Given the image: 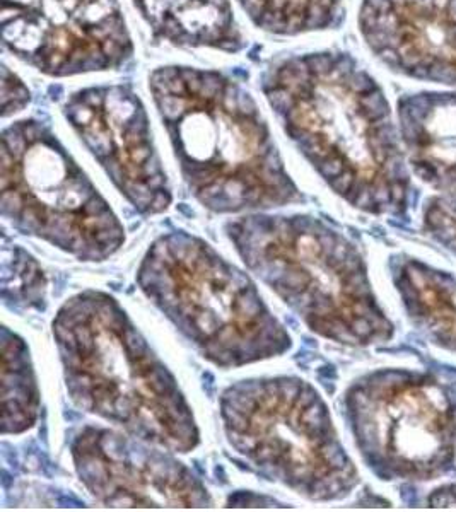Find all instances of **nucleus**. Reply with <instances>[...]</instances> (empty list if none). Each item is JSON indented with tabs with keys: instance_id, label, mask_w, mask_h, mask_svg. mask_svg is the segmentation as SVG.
Here are the masks:
<instances>
[{
	"instance_id": "obj_1",
	"label": "nucleus",
	"mask_w": 456,
	"mask_h": 512,
	"mask_svg": "<svg viewBox=\"0 0 456 512\" xmlns=\"http://www.w3.org/2000/svg\"><path fill=\"white\" fill-rule=\"evenodd\" d=\"M287 137L335 195L371 216H400L410 171L385 91L349 53L277 62L262 82Z\"/></svg>"
},
{
	"instance_id": "obj_2",
	"label": "nucleus",
	"mask_w": 456,
	"mask_h": 512,
	"mask_svg": "<svg viewBox=\"0 0 456 512\" xmlns=\"http://www.w3.org/2000/svg\"><path fill=\"white\" fill-rule=\"evenodd\" d=\"M149 91L183 181L205 209L253 214L303 202L240 82L217 70L164 65L149 74Z\"/></svg>"
},
{
	"instance_id": "obj_3",
	"label": "nucleus",
	"mask_w": 456,
	"mask_h": 512,
	"mask_svg": "<svg viewBox=\"0 0 456 512\" xmlns=\"http://www.w3.org/2000/svg\"><path fill=\"white\" fill-rule=\"evenodd\" d=\"M65 388L88 414L175 454L200 431L175 374L108 292H77L52 321Z\"/></svg>"
},
{
	"instance_id": "obj_4",
	"label": "nucleus",
	"mask_w": 456,
	"mask_h": 512,
	"mask_svg": "<svg viewBox=\"0 0 456 512\" xmlns=\"http://www.w3.org/2000/svg\"><path fill=\"white\" fill-rule=\"evenodd\" d=\"M224 233L246 268L303 321L310 332L347 347L393 338L361 251L337 227L304 214L253 212Z\"/></svg>"
},
{
	"instance_id": "obj_5",
	"label": "nucleus",
	"mask_w": 456,
	"mask_h": 512,
	"mask_svg": "<svg viewBox=\"0 0 456 512\" xmlns=\"http://www.w3.org/2000/svg\"><path fill=\"white\" fill-rule=\"evenodd\" d=\"M142 294L205 361L236 369L293 349L252 277L205 239L171 231L152 241L137 268Z\"/></svg>"
},
{
	"instance_id": "obj_6",
	"label": "nucleus",
	"mask_w": 456,
	"mask_h": 512,
	"mask_svg": "<svg viewBox=\"0 0 456 512\" xmlns=\"http://www.w3.org/2000/svg\"><path fill=\"white\" fill-rule=\"evenodd\" d=\"M224 436L262 477L308 501H344L359 485L328 405L296 376L252 378L219 396Z\"/></svg>"
},
{
	"instance_id": "obj_7",
	"label": "nucleus",
	"mask_w": 456,
	"mask_h": 512,
	"mask_svg": "<svg viewBox=\"0 0 456 512\" xmlns=\"http://www.w3.org/2000/svg\"><path fill=\"white\" fill-rule=\"evenodd\" d=\"M2 216L79 262H105L125 245V227L52 130L30 120L2 132Z\"/></svg>"
},
{
	"instance_id": "obj_8",
	"label": "nucleus",
	"mask_w": 456,
	"mask_h": 512,
	"mask_svg": "<svg viewBox=\"0 0 456 512\" xmlns=\"http://www.w3.org/2000/svg\"><path fill=\"white\" fill-rule=\"evenodd\" d=\"M344 405L359 454L381 480L431 482L455 465V408L429 374H364L345 391Z\"/></svg>"
},
{
	"instance_id": "obj_9",
	"label": "nucleus",
	"mask_w": 456,
	"mask_h": 512,
	"mask_svg": "<svg viewBox=\"0 0 456 512\" xmlns=\"http://www.w3.org/2000/svg\"><path fill=\"white\" fill-rule=\"evenodd\" d=\"M4 47L45 76L122 67L134 43L118 0H2Z\"/></svg>"
},
{
	"instance_id": "obj_10",
	"label": "nucleus",
	"mask_w": 456,
	"mask_h": 512,
	"mask_svg": "<svg viewBox=\"0 0 456 512\" xmlns=\"http://www.w3.org/2000/svg\"><path fill=\"white\" fill-rule=\"evenodd\" d=\"M64 117L135 210L158 216L173 204L146 106L123 84L91 86L65 101Z\"/></svg>"
},
{
	"instance_id": "obj_11",
	"label": "nucleus",
	"mask_w": 456,
	"mask_h": 512,
	"mask_svg": "<svg viewBox=\"0 0 456 512\" xmlns=\"http://www.w3.org/2000/svg\"><path fill=\"white\" fill-rule=\"evenodd\" d=\"M77 477L106 507H211V492L175 453L123 431L86 425L72 437Z\"/></svg>"
},
{
	"instance_id": "obj_12",
	"label": "nucleus",
	"mask_w": 456,
	"mask_h": 512,
	"mask_svg": "<svg viewBox=\"0 0 456 512\" xmlns=\"http://www.w3.org/2000/svg\"><path fill=\"white\" fill-rule=\"evenodd\" d=\"M357 23L395 74L456 88V0H361Z\"/></svg>"
},
{
	"instance_id": "obj_13",
	"label": "nucleus",
	"mask_w": 456,
	"mask_h": 512,
	"mask_svg": "<svg viewBox=\"0 0 456 512\" xmlns=\"http://www.w3.org/2000/svg\"><path fill=\"white\" fill-rule=\"evenodd\" d=\"M398 130L419 180L456 197V93L405 94L398 99Z\"/></svg>"
},
{
	"instance_id": "obj_14",
	"label": "nucleus",
	"mask_w": 456,
	"mask_h": 512,
	"mask_svg": "<svg viewBox=\"0 0 456 512\" xmlns=\"http://www.w3.org/2000/svg\"><path fill=\"white\" fill-rule=\"evenodd\" d=\"M156 40L180 48L240 52L245 38L229 0H132Z\"/></svg>"
},
{
	"instance_id": "obj_15",
	"label": "nucleus",
	"mask_w": 456,
	"mask_h": 512,
	"mask_svg": "<svg viewBox=\"0 0 456 512\" xmlns=\"http://www.w3.org/2000/svg\"><path fill=\"white\" fill-rule=\"evenodd\" d=\"M393 279L414 325L456 354V277L409 258L398 262Z\"/></svg>"
},
{
	"instance_id": "obj_16",
	"label": "nucleus",
	"mask_w": 456,
	"mask_h": 512,
	"mask_svg": "<svg viewBox=\"0 0 456 512\" xmlns=\"http://www.w3.org/2000/svg\"><path fill=\"white\" fill-rule=\"evenodd\" d=\"M40 415V390L30 347L18 333L2 328V434L30 431Z\"/></svg>"
},
{
	"instance_id": "obj_17",
	"label": "nucleus",
	"mask_w": 456,
	"mask_h": 512,
	"mask_svg": "<svg viewBox=\"0 0 456 512\" xmlns=\"http://www.w3.org/2000/svg\"><path fill=\"white\" fill-rule=\"evenodd\" d=\"M258 30L296 36L330 30L344 18V0H236Z\"/></svg>"
},
{
	"instance_id": "obj_18",
	"label": "nucleus",
	"mask_w": 456,
	"mask_h": 512,
	"mask_svg": "<svg viewBox=\"0 0 456 512\" xmlns=\"http://www.w3.org/2000/svg\"><path fill=\"white\" fill-rule=\"evenodd\" d=\"M48 282L40 263L19 245H9L4 236L2 248V299L14 309H43L47 303Z\"/></svg>"
},
{
	"instance_id": "obj_19",
	"label": "nucleus",
	"mask_w": 456,
	"mask_h": 512,
	"mask_svg": "<svg viewBox=\"0 0 456 512\" xmlns=\"http://www.w3.org/2000/svg\"><path fill=\"white\" fill-rule=\"evenodd\" d=\"M422 226L431 238L456 256V197L438 195L424 207Z\"/></svg>"
},
{
	"instance_id": "obj_20",
	"label": "nucleus",
	"mask_w": 456,
	"mask_h": 512,
	"mask_svg": "<svg viewBox=\"0 0 456 512\" xmlns=\"http://www.w3.org/2000/svg\"><path fill=\"white\" fill-rule=\"evenodd\" d=\"M30 103V89L24 86L14 72L4 67L2 70V115L11 117Z\"/></svg>"
},
{
	"instance_id": "obj_21",
	"label": "nucleus",
	"mask_w": 456,
	"mask_h": 512,
	"mask_svg": "<svg viewBox=\"0 0 456 512\" xmlns=\"http://www.w3.org/2000/svg\"><path fill=\"white\" fill-rule=\"evenodd\" d=\"M429 506L431 507H456V483L455 485H446L436 490L429 497Z\"/></svg>"
}]
</instances>
